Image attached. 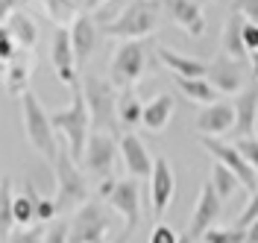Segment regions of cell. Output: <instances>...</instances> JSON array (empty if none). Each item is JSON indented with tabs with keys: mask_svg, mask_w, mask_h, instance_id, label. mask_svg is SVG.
<instances>
[{
	"mask_svg": "<svg viewBox=\"0 0 258 243\" xmlns=\"http://www.w3.org/2000/svg\"><path fill=\"white\" fill-rule=\"evenodd\" d=\"M21 114H24V132H27V141H30L47 161L56 158L59 152V141H56V129L50 123V114L44 112V106L38 103V97L32 91L21 94Z\"/></svg>",
	"mask_w": 258,
	"mask_h": 243,
	"instance_id": "cell-3",
	"label": "cell"
},
{
	"mask_svg": "<svg viewBox=\"0 0 258 243\" xmlns=\"http://www.w3.org/2000/svg\"><path fill=\"white\" fill-rule=\"evenodd\" d=\"M252 220H258V191H252L249 202H246V208L238 214V223H235V226H238V228H246Z\"/></svg>",
	"mask_w": 258,
	"mask_h": 243,
	"instance_id": "cell-34",
	"label": "cell"
},
{
	"mask_svg": "<svg viewBox=\"0 0 258 243\" xmlns=\"http://www.w3.org/2000/svg\"><path fill=\"white\" fill-rule=\"evenodd\" d=\"M246 243H258V220H252L246 226Z\"/></svg>",
	"mask_w": 258,
	"mask_h": 243,
	"instance_id": "cell-42",
	"label": "cell"
},
{
	"mask_svg": "<svg viewBox=\"0 0 258 243\" xmlns=\"http://www.w3.org/2000/svg\"><path fill=\"white\" fill-rule=\"evenodd\" d=\"M197 132L203 138H217V135H226L235 126V106L232 103H209L203 112L197 114Z\"/></svg>",
	"mask_w": 258,
	"mask_h": 243,
	"instance_id": "cell-14",
	"label": "cell"
},
{
	"mask_svg": "<svg viewBox=\"0 0 258 243\" xmlns=\"http://www.w3.org/2000/svg\"><path fill=\"white\" fill-rule=\"evenodd\" d=\"M74 97H71V106L62 109V112L50 114V123L53 129H59L68 141V152L74 161H82V152H85V141L91 135V117H88V106H85V97H82L80 82L71 88Z\"/></svg>",
	"mask_w": 258,
	"mask_h": 243,
	"instance_id": "cell-1",
	"label": "cell"
},
{
	"mask_svg": "<svg viewBox=\"0 0 258 243\" xmlns=\"http://www.w3.org/2000/svg\"><path fill=\"white\" fill-rule=\"evenodd\" d=\"M243 24H246V18L241 12H232L229 21L223 24V35H220V47H223V56L229 59H235V62H243L249 53L243 47Z\"/></svg>",
	"mask_w": 258,
	"mask_h": 243,
	"instance_id": "cell-20",
	"label": "cell"
},
{
	"mask_svg": "<svg viewBox=\"0 0 258 243\" xmlns=\"http://www.w3.org/2000/svg\"><path fill=\"white\" fill-rule=\"evenodd\" d=\"M44 12L53 24L64 27L77 18V6H74V0H44Z\"/></svg>",
	"mask_w": 258,
	"mask_h": 243,
	"instance_id": "cell-30",
	"label": "cell"
},
{
	"mask_svg": "<svg viewBox=\"0 0 258 243\" xmlns=\"http://www.w3.org/2000/svg\"><path fill=\"white\" fill-rule=\"evenodd\" d=\"M71 47H74V56H77V65H82L97 47V27L94 21L85 15V12H77V18L71 21Z\"/></svg>",
	"mask_w": 258,
	"mask_h": 243,
	"instance_id": "cell-19",
	"label": "cell"
},
{
	"mask_svg": "<svg viewBox=\"0 0 258 243\" xmlns=\"http://www.w3.org/2000/svg\"><path fill=\"white\" fill-rule=\"evenodd\" d=\"M114 158H117V144H114V135L109 132H91L88 141H85V152H82V161L85 170L97 179H109L112 176Z\"/></svg>",
	"mask_w": 258,
	"mask_h": 243,
	"instance_id": "cell-7",
	"label": "cell"
},
{
	"mask_svg": "<svg viewBox=\"0 0 258 243\" xmlns=\"http://www.w3.org/2000/svg\"><path fill=\"white\" fill-rule=\"evenodd\" d=\"M15 59V38L9 35L6 27H0V62H12Z\"/></svg>",
	"mask_w": 258,
	"mask_h": 243,
	"instance_id": "cell-38",
	"label": "cell"
},
{
	"mask_svg": "<svg viewBox=\"0 0 258 243\" xmlns=\"http://www.w3.org/2000/svg\"><path fill=\"white\" fill-rule=\"evenodd\" d=\"M209 182L214 185V191H217V196H220L223 202H226V199H232V196H235V191L241 188L238 176H235L232 170H226V167H223L220 161L211 167V179H209Z\"/></svg>",
	"mask_w": 258,
	"mask_h": 243,
	"instance_id": "cell-28",
	"label": "cell"
},
{
	"mask_svg": "<svg viewBox=\"0 0 258 243\" xmlns=\"http://www.w3.org/2000/svg\"><path fill=\"white\" fill-rule=\"evenodd\" d=\"M82 97H85V106H88V117H91V126L97 132H109V135H117V112H114V103H117V94H114L112 82L100 79V76H85L82 82Z\"/></svg>",
	"mask_w": 258,
	"mask_h": 243,
	"instance_id": "cell-4",
	"label": "cell"
},
{
	"mask_svg": "<svg viewBox=\"0 0 258 243\" xmlns=\"http://www.w3.org/2000/svg\"><path fill=\"white\" fill-rule=\"evenodd\" d=\"M159 24V6L153 0H132L112 24L103 27V33L112 38H123V41H138L156 30Z\"/></svg>",
	"mask_w": 258,
	"mask_h": 243,
	"instance_id": "cell-5",
	"label": "cell"
},
{
	"mask_svg": "<svg viewBox=\"0 0 258 243\" xmlns=\"http://www.w3.org/2000/svg\"><path fill=\"white\" fill-rule=\"evenodd\" d=\"M106 199H109V205L123 217L126 231L132 234V231L138 228V223H141V196H138V182H135V179L114 182L112 194L106 196Z\"/></svg>",
	"mask_w": 258,
	"mask_h": 243,
	"instance_id": "cell-11",
	"label": "cell"
},
{
	"mask_svg": "<svg viewBox=\"0 0 258 243\" xmlns=\"http://www.w3.org/2000/svg\"><path fill=\"white\" fill-rule=\"evenodd\" d=\"M176 85H179V91H182L188 100H194V103H203V106L214 103V97H217L214 85H211L206 76H197V79H191V76H176Z\"/></svg>",
	"mask_w": 258,
	"mask_h": 243,
	"instance_id": "cell-24",
	"label": "cell"
},
{
	"mask_svg": "<svg viewBox=\"0 0 258 243\" xmlns=\"http://www.w3.org/2000/svg\"><path fill=\"white\" fill-rule=\"evenodd\" d=\"M173 194H176V176H173L170 161L161 155V158L153 161V173H150V202H153V211L164 214Z\"/></svg>",
	"mask_w": 258,
	"mask_h": 243,
	"instance_id": "cell-13",
	"label": "cell"
},
{
	"mask_svg": "<svg viewBox=\"0 0 258 243\" xmlns=\"http://www.w3.org/2000/svg\"><path fill=\"white\" fill-rule=\"evenodd\" d=\"M44 226H24L21 231L9 234V243H44Z\"/></svg>",
	"mask_w": 258,
	"mask_h": 243,
	"instance_id": "cell-33",
	"label": "cell"
},
{
	"mask_svg": "<svg viewBox=\"0 0 258 243\" xmlns=\"http://www.w3.org/2000/svg\"><path fill=\"white\" fill-rule=\"evenodd\" d=\"M150 243H179V234L170 226L156 223V226H153V231H150Z\"/></svg>",
	"mask_w": 258,
	"mask_h": 243,
	"instance_id": "cell-35",
	"label": "cell"
},
{
	"mask_svg": "<svg viewBox=\"0 0 258 243\" xmlns=\"http://www.w3.org/2000/svg\"><path fill=\"white\" fill-rule=\"evenodd\" d=\"M144 65H147L144 44L141 41H123L112 59V82L120 85V88H132L135 82L141 79Z\"/></svg>",
	"mask_w": 258,
	"mask_h": 243,
	"instance_id": "cell-8",
	"label": "cell"
},
{
	"mask_svg": "<svg viewBox=\"0 0 258 243\" xmlns=\"http://www.w3.org/2000/svg\"><path fill=\"white\" fill-rule=\"evenodd\" d=\"M114 112H117V123H123V126H138V123H141V114H144V106H141V100H138V94H135L132 88H123V91L117 94Z\"/></svg>",
	"mask_w": 258,
	"mask_h": 243,
	"instance_id": "cell-23",
	"label": "cell"
},
{
	"mask_svg": "<svg viewBox=\"0 0 258 243\" xmlns=\"http://www.w3.org/2000/svg\"><path fill=\"white\" fill-rule=\"evenodd\" d=\"M6 30L15 38V44H21V47H32L35 38H38V27H35L32 18H27L24 12H12V15L6 18Z\"/></svg>",
	"mask_w": 258,
	"mask_h": 243,
	"instance_id": "cell-25",
	"label": "cell"
},
{
	"mask_svg": "<svg viewBox=\"0 0 258 243\" xmlns=\"http://www.w3.org/2000/svg\"><path fill=\"white\" fill-rule=\"evenodd\" d=\"M117 149H120V158L126 164L129 176L132 179H150L153 173V158H150V152H147V146L141 144V138L138 135H120L117 138Z\"/></svg>",
	"mask_w": 258,
	"mask_h": 243,
	"instance_id": "cell-15",
	"label": "cell"
},
{
	"mask_svg": "<svg viewBox=\"0 0 258 243\" xmlns=\"http://www.w3.org/2000/svg\"><path fill=\"white\" fill-rule=\"evenodd\" d=\"M50 62H53V70H56L59 82H64L68 88L77 85V56H74V47H71V33L64 27H56L53 30Z\"/></svg>",
	"mask_w": 258,
	"mask_h": 243,
	"instance_id": "cell-12",
	"label": "cell"
},
{
	"mask_svg": "<svg viewBox=\"0 0 258 243\" xmlns=\"http://www.w3.org/2000/svg\"><path fill=\"white\" fill-rule=\"evenodd\" d=\"M209 82L214 85V91H220V94H238L243 88V70L235 59H229V56L220 53L214 59V65L209 67Z\"/></svg>",
	"mask_w": 258,
	"mask_h": 243,
	"instance_id": "cell-17",
	"label": "cell"
},
{
	"mask_svg": "<svg viewBox=\"0 0 258 243\" xmlns=\"http://www.w3.org/2000/svg\"><path fill=\"white\" fill-rule=\"evenodd\" d=\"M44 243H68V223L56 220V223L44 231Z\"/></svg>",
	"mask_w": 258,
	"mask_h": 243,
	"instance_id": "cell-39",
	"label": "cell"
},
{
	"mask_svg": "<svg viewBox=\"0 0 258 243\" xmlns=\"http://www.w3.org/2000/svg\"><path fill=\"white\" fill-rule=\"evenodd\" d=\"M35 199H38V194L32 191V185L27 182V191L12 199V217H15L18 226H32V220H35Z\"/></svg>",
	"mask_w": 258,
	"mask_h": 243,
	"instance_id": "cell-27",
	"label": "cell"
},
{
	"mask_svg": "<svg viewBox=\"0 0 258 243\" xmlns=\"http://www.w3.org/2000/svg\"><path fill=\"white\" fill-rule=\"evenodd\" d=\"M235 149L241 152L243 158H246V164H252V170L258 173V138H238L235 141Z\"/></svg>",
	"mask_w": 258,
	"mask_h": 243,
	"instance_id": "cell-32",
	"label": "cell"
},
{
	"mask_svg": "<svg viewBox=\"0 0 258 243\" xmlns=\"http://www.w3.org/2000/svg\"><path fill=\"white\" fill-rule=\"evenodd\" d=\"M53 173H56V211H71L80 208L82 202L88 199V185H85V176L80 173L77 161L71 158L68 146H59L56 158H53Z\"/></svg>",
	"mask_w": 258,
	"mask_h": 243,
	"instance_id": "cell-2",
	"label": "cell"
},
{
	"mask_svg": "<svg viewBox=\"0 0 258 243\" xmlns=\"http://www.w3.org/2000/svg\"><path fill=\"white\" fill-rule=\"evenodd\" d=\"M109 228H112V220L103 211V205L85 199L77 208L74 220L68 223V243H106Z\"/></svg>",
	"mask_w": 258,
	"mask_h": 243,
	"instance_id": "cell-6",
	"label": "cell"
},
{
	"mask_svg": "<svg viewBox=\"0 0 258 243\" xmlns=\"http://www.w3.org/2000/svg\"><path fill=\"white\" fill-rule=\"evenodd\" d=\"M243 47L246 53L258 50V24H243Z\"/></svg>",
	"mask_w": 258,
	"mask_h": 243,
	"instance_id": "cell-40",
	"label": "cell"
},
{
	"mask_svg": "<svg viewBox=\"0 0 258 243\" xmlns=\"http://www.w3.org/2000/svg\"><path fill=\"white\" fill-rule=\"evenodd\" d=\"M179 243H188V237H179Z\"/></svg>",
	"mask_w": 258,
	"mask_h": 243,
	"instance_id": "cell-47",
	"label": "cell"
},
{
	"mask_svg": "<svg viewBox=\"0 0 258 243\" xmlns=\"http://www.w3.org/2000/svg\"><path fill=\"white\" fill-rule=\"evenodd\" d=\"M173 117V97L170 94H159L156 100H150L141 114V126H147L150 132H161Z\"/></svg>",
	"mask_w": 258,
	"mask_h": 243,
	"instance_id": "cell-21",
	"label": "cell"
},
{
	"mask_svg": "<svg viewBox=\"0 0 258 243\" xmlns=\"http://www.w3.org/2000/svg\"><path fill=\"white\" fill-rule=\"evenodd\" d=\"M255 117H258V82L238 91L232 135H235V138H249V135H255Z\"/></svg>",
	"mask_w": 258,
	"mask_h": 243,
	"instance_id": "cell-16",
	"label": "cell"
},
{
	"mask_svg": "<svg viewBox=\"0 0 258 243\" xmlns=\"http://www.w3.org/2000/svg\"><path fill=\"white\" fill-rule=\"evenodd\" d=\"M126 240H129V231H126V228H123V234H120L117 240H112V243H126Z\"/></svg>",
	"mask_w": 258,
	"mask_h": 243,
	"instance_id": "cell-45",
	"label": "cell"
},
{
	"mask_svg": "<svg viewBox=\"0 0 258 243\" xmlns=\"http://www.w3.org/2000/svg\"><path fill=\"white\" fill-rule=\"evenodd\" d=\"M255 138H258V117H255Z\"/></svg>",
	"mask_w": 258,
	"mask_h": 243,
	"instance_id": "cell-46",
	"label": "cell"
},
{
	"mask_svg": "<svg viewBox=\"0 0 258 243\" xmlns=\"http://www.w3.org/2000/svg\"><path fill=\"white\" fill-rule=\"evenodd\" d=\"M100 3H106V0H85V9H97Z\"/></svg>",
	"mask_w": 258,
	"mask_h": 243,
	"instance_id": "cell-44",
	"label": "cell"
},
{
	"mask_svg": "<svg viewBox=\"0 0 258 243\" xmlns=\"http://www.w3.org/2000/svg\"><path fill=\"white\" fill-rule=\"evenodd\" d=\"M203 243H246V228H206L203 231Z\"/></svg>",
	"mask_w": 258,
	"mask_h": 243,
	"instance_id": "cell-31",
	"label": "cell"
},
{
	"mask_svg": "<svg viewBox=\"0 0 258 243\" xmlns=\"http://www.w3.org/2000/svg\"><path fill=\"white\" fill-rule=\"evenodd\" d=\"M167 12L191 38H200L206 33V15L197 0H167Z\"/></svg>",
	"mask_w": 258,
	"mask_h": 243,
	"instance_id": "cell-18",
	"label": "cell"
},
{
	"mask_svg": "<svg viewBox=\"0 0 258 243\" xmlns=\"http://www.w3.org/2000/svg\"><path fill=\"white\" fill-rule=\"evenodd\" d=\"M56 214H59V211H56V202H53V199H44V196L35 199V220H38V223H47Z\"/></svg>",
	"mask_w": 258,
	"mask_h": 243,
	"instance_id": "cell-36",
	"label": "cell"
},
{
	"mask_svg": "<svg viewBox=\"0 0 258 243\" xmlns=\"http://www.w3.org/2000/svg\"><path fill=\"white\" fill-rule=\"evenodd\" d=\"M21 3H24V0H0V21H6V18L12 15Z\"/></svg>",
	"mask_w": 258,
	"mask_h": 243,
	"instance_id": "cell-41",
	"label": "cell"
},
{
	"mask_svg": "<svg viewBox=\"0 0 258 243\" xmlns=\"http://www.w3.org/2000/svg\"><path fill=\"white\" fill-rule=\"evenodd\" d=\"M159 62L173 76H191V79H197V76H206L209 73V67L203 65V62L188 59V56H179V53H173V50H167V47H159Z\"/></svg>",
	"mask_w": 258,
	"mask_h": 243,
	"instance_id": "cell-22",
	"label": "cell"
},
{
	"mask_svg": "<svg viewBox=\"0 0 258 243\" xmlns=\"http://www.w3.org/2000/svg\"><path fill=\"white\" fill-rule=\"evenodd\" d=\"M203 146L223 164L226 170H232V173L238 176L241 188H246L249 194L258 191V173L252 170V164H246V158L235 149V144H223V141H217V138H203Z\"/></svg>",
	"mask_w": 258,
	"mask_h": 243,
	"instance_id": "cell-9",
	"label": "cell"
},
{
	"mask_svg": "<svg viewBox=\"0 0 258 243\" xmlns=\"http://www.w3.org/2000/svg\"><path fill=\"white\" fill-rule=\"evenodd\" d=\"M12 179L3 176L0 179V243H6V237L12 234L15 217H12Z\"/></svg>",
	"mask_w": 258,
	"mask_h": 243,
	"instance_id": "cell-26",
	"label": "cell"
},
{
	"mask_svg": "<svg viewBox=\"0 0 258 243\" xmlns=\"http://www.w3.org/2000/svg\"><path fill=\"white\" fill-rule=\"evenodd\" d=\"M6 91L9 94H24V91H30V67L24 65V62H15L12 59V65L6 67Z\"/></svg>",
	"mask_w": 258,
	"mask_h": 243,
	"instance_id": "cell-29",
	"label": "cell"
},
{
	"mask_svg": "<svg viewBox=\"0 0 258 243\" xmlns=\"http://www.w3.org/2000/svg\"><path fill=\"white\" fill-rule=\"evenodd\" d=\"M220 208H223V199L217 196L214 185L211 182H203L200 185V196H197V205H194V214H191V223H188V231H185L188 243L203 240V231L211 228V223L217 220Z\"/></svg>",
	"mask_w": 258,
	"mask_h": 243,
	"instance_id": "cell-10",
	"label": "cell"
},
{
	"mask_svg": "<svg viewBox=\"0 0 258 243\" xmlns=\"http://www.w3.org/2000/svg\"><path fill=\"white\" fill-rule=\"evenodd\" d=\"M232 6L246 18V24H258V0H232Z\"/></svg>",
	"mask_w": 258,
	"mask_h": 243,
	"instance_id": "cell-37",
	"label": "cell"
},
{
	"mask_svg": "<svg viewBox=\"0 0 258 243\" xmlns=\"http://www.w3.org/2000/svg\"><path fill=\"white\" fill-rule=\"evenodd\" d=\"M249 59H252V73H255V79H258V50L249 53Z\"/></svg>",
	"mask_w": 258,
	"mask_h": 243,
	"instance_id": "cell-43",
	"label": "cell"
}]
</instances>
